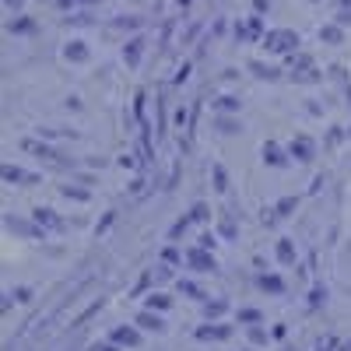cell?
Listing matches in <instances>:
<instances>
[{"label":"cell","mask_w":351,"mask_h":351,"mask_svg":"<svg viewBox=\"0 0 351 351\" xmlns=\"http://www.w3.org/2000/svg\"><path fill=\"white\" fill-rule=\"evenodd\" d=\"M4 228L14 232V236L21 239H46V228L32 218V221H25V218H4Z\"/></svg>","instance_id":"1"},{"label":"cell","mask_w":351,"mask_h":351,"mask_svg":"<svg viewBox=\"0 0 351 351\" xmlns=\"http://www.w3.org/2000/svg\"><path fill=\"white\" fill-rule=\"evenodd\" d=\"M21 148H25V152H32L39 162H49V165H67V158H60V152L49 148V144H43V141H21Z\"/></svg>","instance_id":"2"},{"label":"cell","mask_w":351,"mask_h":351,"mask_svg":"<svg viewBox=\"0 0 351 351\" xmlns=\"http://www.w3.org/2000/svg\"><path fill=\"white\" fill-rule=\"evenodd\" d=\"M186 263H190L193 271H200V274H208V271H215V267H218L215 253H211V250H204V246H193V250H186Z\"/></svg>","instance_id":"3"},{"label":"cell","mask_w":351,"mask_h":351,"mask_svg":"<svg viewBox=\"0 0 351 351\" xmlns=\"http://www.w3.org/2000/svg\"><path fill=\"white\" fill-rule=\"evenodd\" d=\"M263 46L267 49H274V53H295V46H299V36L295 32H267V39H263Z\"/></svg>","instance_id":"4"},{"label":"cell","mask_w":351,"mask_h":351,"mask_svg":"<svg viewBox=\"0 0 351 351\" xmlns=\"http://www.w3.org/2000/svg\"><path fill=\"white\" fill-rule=\"evenodd\" d=\"M288 155H291V158H299V162H313V158H316V144H313V137H306V134L291 137Z\"/></svg>","instance_id":"5"},{"label":"cell","mask_w":351,"mask_h":351,"mask_svg":"<svg viewBox=\"0 0 351 351\" xmlns=\"http://www.w3.org/2000/svg\"><path fill=\"white\" fill-rule=\"evenodd\" d=\"M32 218H36L46 232H67V221H64L60 215H56L53 208H36V211H32Z\"/></svg>","instance_id":"6"},{"label":"cell","mask_w":351,"mask_h":351,"mask_svg":"<svg viewBox=\"0 0 351 351\" xmlns=\"http://www.w3.org/2000/svg\"><path fill=\"white\" fill-rule=\"evenodd\" d=\"M291 77L295 81H319V71L313 67L309 56H291Z\"/></svg>","instance_id":"7"},{"label":"cell","mask_w":351,"mask_h":351,"mask_svg":"<svg viewBox=\"0 0 351 351\" xmlns=\"http://www.w3.org/2000/svg\"><path fill=\"white\" fill-rule=\"evenodd\" d=\"M228 337H232L228 324H204V327H197V341H228Z\"/></svg>","instance_id":"8"},{"label":"cell","mask_w":351,"mask_h":351,"mask_svg":"<svg viewBox=\"0 0 351 351\" xmlns=\"http://www.w3.org/2000/svg\"><path fill=\"white\" fill-rule=\"evenodd\" d=\"M134 324H137L141 330H155V334H162V330H165L162 316H158L155 309H144V313H137V319H134Z\"/></svg>","instance_id":"9"},{"label":"cell","mask_w":351,"mask_h":351,"mask_svg":"<svg viewBox=\"0 0 351 351\" xmlns=\"http://www.w3.org/2000/svg\"><path fill=\"white\" fill-rule=\"evenodd\" d=\"M112 341L120 344V348H137L141 344V330L137 327H116L112 330Z\"/></svg>","instance_id":"10"},{"label":"cell","mask_w":351,"mask_h":351,"mask_svg":"<svg viewBox=\"0 0 351 351\" xmlns=\"http://www.w3.org/2000/svg\"><path fill=\"white\" fill-rule=\"evenodd\" d=\"M4 180H8V183H21V186H32V183H39V176L25 172V169H18V165H4Z\"/></svg>","instance_id":"11"},{"label":"cell","mask_w":351,"mask_h":351,"mask_svg":"<svg viewBox=\"0 0 351 351\" xmlns=\"http://www.w3.org/2000/svg\"><path fill=\"white\" fill-rule=\"evenodd\" d=\"M295 204H299V197H281V200L274 204V215H263V221H278V218H288L291 211H295Z\"/></svg>","instance_id":"12"},{"label":"cell","mask_w":351,"mask_h":351,"mask_svg":"<svg viewBox=\"0 0 351 351\" xmlns=\"http://www.w3.org/2000/svg\"><path fill=\"white\" fill-rule=\"evenodd\" d=\"M263 162H267V165H278V169H281V165H288V155H285V152L278 148L274 141H267V144H263Z\"/></svg>","instance_id":"13"},{"label":"cell","mask_w":351,"mask_h":351,"mask_svg":"<svg viewBox=\"0 0 351 351\" xmlns=\"http://www.w3.org/2000/svg\"><path fill=\"white\" fill-rule=\"evenodd\" d=\"M225 313H228V302L225 299H204V316H208V319H218Z\"/></svg>","instance_id":"14"},{"label":"cell","mask_w":351,"mask_h":351,"mask_svg":"<svg viewBox=\"0 0 351 351\" xmlns=\"http://www.w3.org/2000/svg\"><path fill=\"white\" fill-rule=\"evenodd\" d=\"M278 260L285 267H295V246H291V239H278Z\"/></svg>","instance_id":"15"},{"label":"cell","mask_w":351,"mask_h":351,"mask_svg":"<svg viewBox=\"0 0 351 351\" xmlns=\"http://www.w3.org/2000/svg\"><path fill=\"white\" fill-rule=\"evenodd\" d=\"M260 288L267 291V295H281V291H285V281H281L278 274H260Z\"/></svg>","instance_id":"16"},{"label":"cell","mask_w":351,"mask_h":351,"mask_svg":"<svg viewBox=\"0 0 351 351\" xmlns=\"http://www.w3.org/2000/svg\"><path fill=\"white\" fill-rule=\"evenodd\" d=\"M190 221H197V225H204V221H211V208L204 200H197L193 208H190Z\"/></svg>","instance_id":"17"},{"label":"cell","mask_w":351,"mask_h":351,"mask_svg":"<svg viewBox=\"0 0 351 351\" xmlns=\"http://www.w3.org/2000/svg\"><path fill=\"white\" fill-rule=\"evenodd\" d=\"M172 306V295H162V291H152L148 295V309H155V313H165Z\"/></svg>","instance_id":"18"},{"label":"cell","mask_w":351,"mask_h":351,"mask_svg":"<svg viewBox=\"0 0 351 351\" xmlns=\"http://www.w3.org/2000/svg\"><path fill=\"white\" fill-rule=\"evenodd\" d=\"M180 291H183V295H190V299H197V302L208 299V291H204L200 285H193V281H180Z\"/></svg>","instance_id":"19"},{"label":"cell","mask_w":351,"mask_h":351,"mask_svg":"<svg viewBox=\"0 0 351 351\" xmlns=\"http://www.w3.org/2000/svg\"><path fill=\"white\" fill-rule=\"evenodd\" d=\"M215 109L218 112H239V99L236 95H221V99H215Z\"/></svg>","instance_id":"20"},{"label":"cell","mask_w":351,"mask_h":351,"mask_svg":"<svg viewBox=\"0 0 351 351\" xmlns=\"http://www.w3.org/2000/svg\"><path fill=\"white\" fill-rule=\"evenodd\" d=\"M215 127H218L221 134H236V130H239V120H232V116H228V112H221V116H218V120H215Z\"/></svg>","instance_id":"21"},{"label":"cell","mask_w":351,"mask_h":351,"mask_svg":"<svg viewBox=\"0 0 351 351\" xmlns=\"http://www.w3.org/2000/svg\"><path fill=\"white\" fill-rule=\"evenodd\" d=\"M141 49H144V39H134V43L127 46V53H123V56H127V64H130V67L141 60Z\"/></svg>","instance_id":"22"},{"label":"cell","mask_w":351,"mask_h":351,"mask_svg":"<svg viewBox=\"0 0 351 351\" xmlns=\"http://www.w3.org/2000/svg\"><path fill=\"white\" fill-rule=\"evenodd\" d=\"M211 176H215V190L225 193V190H228V176H225V169H221V165H211Z\"/></svg>","instance_id":"23"},{"label":"cell","mask_w":351,"mask_h":351,"mask_svg":"<svg viewBox=\"0 0 351 351\" xmlns=\"http://www.w3.org/2000/svg\"><path fill=\"white\" fill-rule=\"evenodd\" d=\"M236 319H239V324H250V327H253V324H260L263 316H260V309H239Z\"/></svg>","instance_id":"24"},{"label":"cell","mask_w":351,"mask_h":351,"mask_svg":"<svg viewBox=\"0 0 351 351\" xmlns=\"http://www.w3.org/2000/svg\"><path fill=\"white\" fill-rule=\"evenodd\" d=\"M60 193H64V197H71V200H88V190L71 186V183H60Z\"/></svg>","instance_id":"25"},{"label":"cell","mask_w":351,"mask_h":351,"mask_svg":"<svg viewBox=\"0 0 351 351\" xmlns=\"http://www.w3.org/2000/svg\"><path fill=\"white\" fill-rule=\"evenodd\" d=\"M190 225H193V221H190V215H183L180 221H176V225H172V232H169V239H180V236H183V232H186Z\"/></svg>","instance_id":"26"},{"label":"cell","mask_w":351,"mask_h":351,"mask_svg":"<svg viewBox=\"0 0 351 351\" xmlns=\"http://www.w3.org/2000/svg\"><path fill=\"white\" fill-rule=\"evenodd\" d=\"M218 232H221L225 239H236V221H232V218H221V221H218Z\"/></svg>","instance_id":"27"},{"label":"cell","mask_w":351,"mask_h":351,"mask_svg":"<svg viewBox=\"0 0 351 351\" xmlns=\"http://www.w3.org/2000/svg\"><path fill=\"white\" fill-rule=\"evenodd\" d=\"M250 71H253L256 77H267V81H274V77H278V71H274V67H263V64H250Z\"/></svg>","instance_id":"28"},{"label":"cell","mask_w":351,"mask_h":351,"mask_svg":"<svg viewBox=\"0 0 351 351\" xmlns=\"http://www.w3.org/2000/svg\"><path fill=\"white\" fill-rule=\"evenodd\" d=\"M84 56H88V49H84L81 43H71V46H67V60H84Z\"/></svg>","instance_id":"29"},{"label":"cell","mask_w":351,"mask_h":351,"mask_svg":"<svg viewBox=\"0 0 351 351\" xmlns=\"http://www.w3.org/2000/svg\"><path fill=\"white\" fill-rule=\"evenodd\" d=\"M250 341H253V344H267V330H263L260 324H253V327H250Z\"/></svg>","instance_id":"30"},{"label":"cell","mask_w":351,"mask_h":351,"mask_svg":"<svg viewBox=\"0 0 351 351\" xmlns=\"http://www.w3.org/2000/svg\"><path fill=\"white\" fill-rule=\"evenodd\" d=\"M319 39H327V43H341V28H337V25H327L324 32H319Z\"/></svg>","instance_id":"31"},{"label":"cell","mask_w":351,"mask_h":351,"mask_svg":"<svg viewBox=\"0 0 351 351\" xmlns=\"http://www.w3.org/2000/svg\"><path fill=\"white\" fill-rule=\"evenodd\" d=\"M324 295H327V291H324V285H316V288H313V295H309V309H319Z\"/></svg>","instance_id":"32"},{"label":"cell","mask_w":351,"mask_h":351,"mask_svg":"<svg viewBox=\"0 0 351 351\" xmlns=\"http://www.w3.org/2000/svg\"><path fill=\"white\" fill-rule=\"evenodd\" d=\"M162 263H183V256H180V250H162Z\"/></svg>","instance_id":"33"},{"label":"cell","mask_w":351,"mask_h":351,"mask_svg":"<svg viewBox=\"0 0 351 351\" xmlns=\"http://www.w3.org/2000/svg\"><path fill=\"white\" fill-rule=\"evenodd\" d=\"M337 348V337H319L316 341V351H334Z\"/></svg>","instance_id":"34"},{"label":"cell","mask_w":351,"mask_h":351,"mask_svg":"<svg viewBox=\"0 0 351 351\" xmlns=\"http://www.w3.org/2000/svg\"><path fill=\"white\" fill-rule=\"evenodd\" d=\"M112 221H116V211H106V218L99 221V228H95V232H99V236H102V232H106V228H109Z\"/></svg>","instance_id":"35"},{"label":"cell","mask_w":351,"mask_h":351,"mask_svg":"<svg viewBox=\"0 0 351 351\" xmlns=\"http://www.w3.org/2000/svg\"><path fill=\"white\" fill-rule=\"evenodd\" d=\"M200 246L204 250H215V232H200Z\"/></svg>","instance_id":"36"},{"label":"cell","mask_w":351,"mask_h":351,"mask_svg":"<svg viewBox=\"0 0 351 351\" xmlns=\"http://www.w3.org/2000/svg\"><path fill=\"white\" fill-rule=\"evenodd\" d=\"M190 123V112L186 109H176V127H186Z\"/></svg>","instance_id":"37"},{"label":"cell","mask_w":351,"mask_h":351,"mask_svg":"<svg viewBox=\"0 0 351 351\" xmlns=\"http://www.w3.org/2000/svg\"><path fill=\"white\" fill-rule=\"evenodd\" d=\"M14 299H18V302H28V299H32V288H18Z\"/></svg>","instance_id":"38"},{"label":"cell","mask_w":351,"mask_h":351,"mask_svg":"<svg viewBox=\"0 0 351 351\" xmlns=\"http://www.w3.org/2000/svg\"><path fill=\"white\" fill-rule=\"evenodd\" d=\"M152 271H155V285H162L169 278V267H152Z\"/></svg>","instance_id":"39"},{"label":"cell","mask_w":351,"mask_h":351,"mask_svg":"<svg viewBox=\"0 0 351 351\" xmlns=\"http://www.w3.org/2000/svg\"><path fill=\"white\" fill-rule=\"evenodd\" d=\"M92 351H120V344H116V341H112V344H95Z\"/></svg>","instance_id":"40"},{"label":"cell","mask_w":351,"mask_h":351,"mask_svg":"<svg viewBox=\"0 0 351 351\" xmlns=\"http://www.w3.org/2000/svg\"><path fill=\"white\" fill-rule=\"evenodd\" d=\"M120 165H123V169H134L137 162H134V155H123V158H120Z\"/></svg>","instance_id":"41"},{"label":"cell","mask_w":351,"mask_h":351,"mask_svg":"<svg viewBox=\"0 0 351 351\" xmlns=\"http://www.w3.org/2000/svg\"><path fill=\"white\" fill-rule=\"evenodd\" d=\"M341 351H351V341H348V344H341Z\"/></svg>","instance_id":"42"},{"label":"cell","mask_w":351,"mask_h":351,"mask_svg":"<svg viewBox=\"0 0 351 351\" xmlns=\"http://www.w3.org/2000/svg\"><path fill=\"white\" fill-rule=\"evenodd\" d=\"M348 137H351V127H348Z\"/></svg>","instance_id":"43"}]
</instances>
